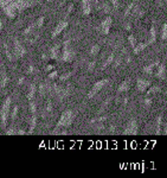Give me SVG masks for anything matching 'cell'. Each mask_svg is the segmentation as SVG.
Segmentation results:
<instances>
[{"mask_svg": "<svg viewBox=\"0 0 167 178\" xmlns=\"http://www.w3.org/2000/svg\"><path fill=\"white\" fill-rule=\"evenodd\" d=\"M30 6H32L30 0H14L13 2L4 6L2 10H4V13L7 17L13 19V18L17 17V14H19L20 12H23L24 10H26Z\"/></svg>", "mask_w": 167, "mask_h": 178, "instance_id": "6da1fadb", "label": "cell"}, {"mask_svg": "<svg viewBox=\"0 0 167 178\" xmlns=\"http://www.w3.org/2000/svg\"><path fill=\"white\" fill-rule=\"evenodd\" d=\"M74 120H75V112H74V110L68 109V110L63 112V114L61 115L59 120H58V122H57V125H56V130H55V132L58 131V130H62V128H66V127H69V126L74 122Z\"/></svg>", "mask_w": 167, "mask_h": 178, "instance_id": "7a4b0ae2", "label": "cell"}, {"mask_svg": "<svg viewBox=\"0 0 167 178\" xmlns=\"http://www.w3.org/2000/svg\"><path fill=\"white\" fill-rule=\"evenodd\" d=\"M11 103H12V99H11V96H7L6 100L4 101V103H2V107H1L0 121H1V127L2 128H6V126H7V119H9Z\"/></svg>", "mask_w": 167, "mask_h": 178, "instance_id": "3957f363", "label": "cell"}, {"mask_svg": "<svg viewBox=\"0 0 167 178\" xmlns=\"http://www.w3.org/2000/svg\"><path fill=\"white\" fill-rule=\"evenodd\" d=\"M23 35L25 36V39L27 41L28 44H35L38 39V36H39V32H38V29L36 27V24H30L24 30Z\"/></svg>", "mask_w": 167, "mask_h": 178, "instance_id": "277c9868", "label": "cell"}, {"mask_svg": "<svg viewBox=\"0 0 167 178\" xmlns=\"http://www.w3.org/2000/svg\"><path fill=\"white\" fill-rule=\"evenodd\" d=\"M75 56H76V51L70 46V41H65L62 50L61 60L63 62H72Z\"/></svg>", "mask_w": 167, "mask_h": 178, "instance_id": "5b68a950", "label": "cell"}, {"mask_svg": "<svg viewBox=\"0 0 167 178\" xmlns=\"http://www.w3.org/2000/svg\"><path fill=\"white\" fill-rule=\"evenodd\" d=\"M110 83V80L109 79H103V80H100L97 81L96 83L93 86V88L90 89V91H89L88 94H87V98L88 99H93L95 95H96L98 91H101L102 89L104 88L106 86H108Z\"/></svg>", "mask_w": 167, "mask_h": 178, "instance_id": "8992f818", "label": "cell"}, {"mask_svg": "<svg viewBox=\"0 0 167 178\" xmlns=\"http://www.w3.org/2000/svg\"><path fill=\"white\" fill-rule=\"evenodd\" d=\"M12 48H13V52H14V56L16 58H20V57H24L26 55V50L24 48V45L19 42L18 38H14L13 39V44H12Z\"/></svg>", "mask_w": 167, "mask_h": 178, "instance_id": "52a82bcc", "label": "cell"}, {"mask_svg": "<svg viewBox=\"0 0 167 178\" xmlns=\"http://www.w3.org/2000/svg\"><path fill=\"white\" fill-rule=\"evenodd\" d=\"M138 130H139L138 121H136L135 119H131V120L127 122V125H126L123 133L126 134V135H135V134L138 133Z\"/></svg>", "mask_w": 167, "mask_h": 178, "instance_id": "ba28073f", "label": "cell"}, {"mask_svg": "<svg viewBox=\"0 0 167 178\" xmlns=\"http://www.w3.org/2000/svg\"><path fill=\"white\" fill-rule=\"evenodd\" d=\"M69 26V23L66 21V20H63V21H59L58 24H57V26L55 27V30L52 31V33H51V38L55 39L57 36H59L66 29V27Z\"/></svg>", "mask_w": 167, "mask_h": 178, "instance_id": "9c48e42d", "label": "cell"}, {"mask_svg": "<svg viewBox=\"0 0 167 178\" xmlns=\"http://www.w3.org/2000/svg\"><path fill=\"white\" fill-rule=\"evenodd\" d=\"M107 121V116L106 115H102V116H96L94 119H91L89 121V124L93 125L94 127H96L98 130H102L104 128V122Z\"/></svg>", "mask_w": 167, "mask_h": 178, "instance_id": "30bf717a", "label": "cell"}, {"mask_svg": "<svg viewBox=\"0 0 167 178\" xmlns=\"http://www.w3.org/2000/svg\"><path fill=\"white\" fill-rule=\"evenodd\" d=\"M112 23H113L112 17H107L106 19L101 23V33H102V35H108V33H109Z\"/></svg>", "mask_w": 167, "mask_h": 178, "instance_id": "8fae6325", "label": "cell"}, {"mask_svg": "<svg viewBox=\"0 0 167 178\" xmlns=\"http://www.w3.org/2000/svg\"><path fill=\"white\" fill-rule=\"evenodd\" d=\"M155 76L158 79H160V80H165L166 79V63L165 62L159 63V65L157 67Z\"/></svg>", "mask_w": 167, "mask_h": 178, "instance_id": "7c38bea8", "label": "cell"}, {"mask_svg": "<svg viewBox=\"0 0 167 178\" xmlns=\"http://www.w3.org/2000/svg\"><path fill=\"white\" fill-rule=\"evenodd\" d=\"M93 10V0H82V11L84 16H89Z\"/></svg>", "mask_w": 167, "mask_h": 178, "instance_id": "4fadbf2b", "label": "cell"}, {"mask_svg": "<svg viewBox=\"0 0 167 178\" xmlns=\"http://www.w3.org/2000/svg\"><path fill=\"white\" fill-rule=\"evenodd\" d=\"M7 83H9V76L6 74L5 68L1 67V69H0V88H6Z\"/></svg>", "mask_w": 167, "mask_h": 178, "instance_id": "5bb4252c", "label": "cell"}, {"mask_svg": "<svg viewBox=\"0 0 167 178\" xmlns=\"http://www.w3.org/2000/svg\"><path fill=\"white\" fill-rule=\"evenodd\" d=\"M136 84H138V90L142 93V91H146L148 89V87L150 86V82L147 80H143V79H138Z\"/></svg>", "mask_w": 167, "mask_h": 178, "instance_id": "9a60e30c", "label": "cell"}, {"mask_svg": "<svg viewBox=\"0 0 167 178\" xmlns=\"http://www.w3.org/2000/svg\"><path fill=\"white\" fill-rule=\"evenodd\" d=\"M61 56V44L53 45L52 48L50 49V58L51 60H57Z\"/></svg>", "mask_w": 167, "mask_h": 178, "instance_id": "2e32d148", "label": "cell"}, {"mask_svg": "<svg viewBox=\"0 0 167 178\" xmlns=\"http://www.w3.org/2000/svg\"><path fill=\"white\" fill-rule=\"evenodd\" d=\"M4 49H5V53H6V56H7V58H9V61H16L17 60L16 56H14V52H13L12 45H9V43H5L4 44Z\"/></svg>", "mask_w": 167, "mask_h": 178, "instance_id": "e0dca14e", "label": "cell"}, {"mask_svg": "<svg viewBox=\"0 0 167 178\" xmlns=\"http://www.w3.org/2000/svg\"><path fill=\"white\" fill-rule=\"evenodd\" d=\"M139 1V0H138ZM138 1L134 4V6H133L132 11H131V14H132L133 17H136V18H141L142 16H143V10L141 9L140 6L138 5ZM129 14V16H131Z\"/></svg>", "mask_w": 167, "mask_h": 178, "instance_id": "ac0fdd59", "label": "cell"}, {"mask_svg": "<svg viewBox=\"0 0 167 178\" xmlns=\"http://www.w3.org/2000/svg\"><path fill=\"white\" fill-rule=\"evenodd\" d=\"M46 94H51V84L49 83H40L39 86V95L45 96Z\"/></svg>", "mask_w": 167, "mask_h": 178, "instance_id": "d6986e66", "label": "cell"}, {"mask_svg": "<svg viewBox=\"0 0 167 178\" xmlns=\"http://www.w3.org/2000/svg\"><path fill=\"white\" fill-rule=\"evenodd\" d=\"M131 88V80H124L123 82L120 83L119 88H117V93H124V91H128Z\"/></svg>", "mask_w": 167, "mask_h": 178, "instance_id": "ffe728a7", "label": "cell"}, {"mask_svg": "<svg viewBox=\"0 0 167 178\" xmlns=\"http://www.w3.org/2000/svg\"><path fill=\"white\" fill-rule=\"evenodd\" d=\"M159 63H160V61H155V62L150 63V65H147V67L143 68V72H145V74H148V75H152V74L154 72V70L157 69Z\"/></svg>", "mask_w": 167, "mask_h": 178, "instance_id": "44dd1931", "label": "cell"}, {"mask_svg": "<svg viewBox=\"0 0 167 178\" xmlns=\"http://www.w3.org/2000/svg\"><path fill=\"white\" fill-rule=\"evenodd\" d=\"M161 127H162V114H159L155 120V135L161 134Z\"/></svg>", "mask_w": 167, "mask_h": 178, "instance_id": "7402d4cb", "label": "cell"}, {"mask_svg": "<svg viewBox=\"0 0 167 178\" xmlns=\"http://www.w3.org/2000/svg\"><path fill=\"white\" fill-rule=\"evenodd\" d=\"M157 41V31H155V27L152 26L150 30V37H148V42H147V45L153 44L154 42Z\"/></svg>", "mask_w": 167, "mask_h": 178, "instance_id": "603a6c76", "label": "cell"}, {"mask_svg": "<svg viewBox=\"0 0 167 178\" xmlns=\"http://www.w3.org/2000/svg\"><path fill=\"white\" fill-rule=\"evenodd\" d=\"M36 91H37V86H36L35 83H31L30 84V87H28V91H27V99H28V101L30 100H33L36 95Z\"/></svg>", "mask_w": 167, "mask_h": 178, "instance_id": "cb8c5ba5", "label": "cell"}, {"mask_svg": "<svg viewBox=\"0 0 167 178\" xmlns=\"http://www.w3.org/2000/svg\"><path fill=\"white\" fill-rule=\"evenodd\" d=\"M36 126H37V113L36 114H31V121H30V130L27 133L31 134L35 131Z\"/></svg>", "mask_w": 167, "mask_h": 178, "instance_id": "d4e9b609", "label": "cell"}, {"mask_svg": "<svg viewBox=\"0 0 167 178\" xmlns=\"http://www.w3.org/2000/svg\"><path fill=\"white\" fill-rule=\"evenodd\" d=\"M159 91H160V86H153V87H148L147 89V94H146V96H150L152 98L153 95H155V94H158Z\"/></svg>", "mask_w": 167, "mask_h": 178, "instance_id": "484cf974", "label": "cell"}, {"mask_svg": "<svg viewBox=\"0 0 167 178\" xmlns=\"http://www.w3.org/2000/svg\"><path fill=\"white\" fill-rule=\"evenodd\" d=\"M114 58H115V53L114 52H112L108 57H107L106 60H104V62H103V64H102V70H104L107 67H109L112 63H113V61H114Z\"/></svg>", "mask_w": 167, "mask_h": 178, "instance_id": "4316f807", "label": "cell"}, {"mask_svg": "<svg viewBox=\"0 0 167 178\" xmlns=\"http://www.w3.org/2000/svg\"><path fill=\"white\" fill-rule=\"evenodd\" d=\"M6 134H7V135H16V134L24 135V134H26V132H25V131H23V130H18V128H14V127H12V128H9V130H6Z\"/></svg>", "mask_w": 167, "mask_h": 178, "instance_id": "83f0119b", "label": "cell"}, {"mask_svg": "<svg viewBox=\"0 0 167 178\" xmlns=\"http://www.w3.org/2000/svg\"><path fill=\"white\" fill-rule=\"evenodd\" d=\"M147 46H148L147 43H139V44H136L134 48H133V51H134V53H140L141 51L145 50Z\"/></svg>", "mask_w": 167, "mask_h": 178, "instance_id": "f1b7e54d", "label": "cell"}, {"mask_svg": "<svg viewBox=\"0 0 167 178\" xmlns=\"http://www.w3.org/2000/svg\"><path fill=\"white\" fill-rule=\"evenodd\" d=\"M52 109H53L52 103H51V101H49V102L46 103V106H45V109H44V118H45V115H47V114H51Z\"/></svg>", "mask_w": 167, "mask_h": 178, "instance_id": "f546056e", "label": "cell"}, {"mask_svg": "<svg viewBox=\"0 0 167 178\" xmlns=\"http://www.w3.org/2000/svg\"><path fill=\"white\" fill-rule=\"evenodd\" d=\"M160 38H161V41H166L167 38V24L165 23L162 27H161V36H160Z\"/></svg>", "mask_w": 167, "mask_h": 178, "instance_id": "4dcf8cb0", "label": "cell"}, {"mask_svg": "<svg viewBox=\"0 0 167 178\" xmlns=\"http://www.w3.org/2000/svg\"><path fill=\"white\" fill-rule=\"evenodd\" d=\"M18 110H19V107H18V106L13 107V109H12V112H11V121H12V122H13V121L17 119Z\"/></svg>", "mask_w": 167, "mask_h": 178, "instance_id": "1f68e13d", "label": "cell"}, {"mask_svg": "<svg viewBox=\"0 0 167 178\" xmlns=\"http://www.w3.org/2000/svg\"><path fill=\"white\" fill-rule=\"evenodd\" d=\"M28 108H30V112L31 114H36L37 113V105L33 100H30V105H28Z\"/></svg>", "mask_w": 167, "mask_h": 178, "instance_id": "d6a6232c", "label": "cell"}, {"mask_svg": "<svg viewBox=\"0 0 167 178\" xmlns=\"http://www.w3.org/2000/svg\"><path fill=\"white\" fill-rule=\"evenodd\" d=\"M136 1H138V0H134V1H132V2L127 6V9H126V11H124V17H128V16L131 14V11H132L133 6H134V4H135Z\"/></svg>", "mask_w": 167, "mask_h": 178, "instance_id": "836d02e7", "label": "cell"}, {"mask_svg": "<svg viewBox=\"0 0 167 178\" xmlns=\"http://www.w3.org/2000/svg\"><path fill=\"white\" fill-rule=\"evenodd\" d=\"M98 51H100V45L98 44H94L91 48H90V55H91V56H95V55H97Z\"/></svg>", "mask_w": 167, "mask_h": 178, "instance_id": "e575fe53", "label": "cell"}, {"mask_svg": "<svg viewBox=\"0 0 167 178\" xmlns=\"http://www.w3.org/2000/svg\"><path fill=\"white\" fill-rule=\"evenodd\" d=\"M44 20H45L44 17H39V18H38V20H37V21L35 23L36 27H37L38 30H40V29L43 27V25H44Z\"/></svg>", "mask_w": 167, "mask_h": 178, "instance_id": "d590c367", "label": "cell"}, {"mask_svg": "<svg viewBox=\"0 0 167 178\" xmlns=\"http://www.w3.org/2000/svg\"><path fill=\"white\" fill-rule=\"evenodd\" d=\"M152 102H153V99L150 98V96H146L145 100H143V106H145V108H150L152 106Z\"/></svg>", "mask_w": 167, "mask_h": 178, "instance_id": "8d00e7d4", "label": "cell"}, {"mask_svg": "<svg viewBox=\"0 0 167 178\" xmlns=\"http://www.w3.org/2000/svg\"><path fill=\"white\" fill-rule=\"evenodd\" d=\"M72 74H74V72H71V71H69V72H65V74H63V75L59 76V80L61 81H66L68 79H70L71 76H72Z\"/></svg>", "mask_w": 167, "mask_h": 178, "instance_id": "74e56055", "label": "cell"}, {"mask_svg": "<svg viewBox=\"0 0 167 178\" xmlns=\"http://www.w3.org/2000/svg\"><path fill=\"white\" fill-rule=\"evenodd\" d=\"M128 41H129V44L132 45V48H134L136 45V39H135V37L133 35L128 36Z\"/></svg>", "mask_w": 167, "mask_h": 178, "instance_id": "f35d334b", "label": "cell"}, {"mask_svg": "<svg viewBox=\"0 0 167 178\" xmlns=\"http://www.w3.org/2000/svg\"><path fill=\"white\" fill-rule=\"evenodd\" d=\"M114 68H117V67H120L121 65V63H122V57H117V58H114Z\"/></svg>", "mask_w": 167, "mask_h": 178, "instance_id": "ab89813d", "label": "cell"}, {"mask_svg": "<svg viewBox=\"0 0 167 178\" xmlns=\"http://www.w3.org/2000/svg\"><path fill=\"white\" fill-rule=\"evenodd\" d=\"M57 76H58V71L55 70V71H52V72L49 74V77H47V79H50V80H55Z\"/></svg>", "mask_w": 167, "mask_h": 178, "instance_id": "60d3db41", "label": "cell"}, {"mask_svg": "<svg viewBox=\"0 0 167 178\" xmlns=\"http://www.w3.org/2000/svg\"><path fill=\"white\" fill-rule=\"evenodd\" d=\"M14 0H0V6L1 7H4V6H6V5H9L11 2H13Z\"/></svg>", "mask_w": 167, "mask_h": 178, "instance_id": "b9f144b4", "label": "cell"}, {"mask_svg": "<svg viewBox=\"0 0 167 178\" xmlns=\"http://www.w3.org/2000/svg\"><path fill=\"white\" fill-rule=\"evenodd\" d=\"M95 65H96V61H91V62L88 64V70L93 71L94 69H95Z\"/></svg>", "mask_w": 167, "mask_h": 178, "instance_id": "7bdbcfd3", "label": "cell"}, {"mask_svg": "<svg viewBox=\"0 0 167 178\" xmlns=\"http://www.w3.org/2000/svg\"><path fill=\"white\" fill-rule=\"evenodd\" d=\"M35 71H36L35 65H33V64H30V65H28V70H27V72H28V74H33Z\"/></svg>", "mask_w": 167, "mask_h": 178, "instance_id": "ee69618b", "label": "cell"}, {"mask_svg": "<svg viewBox=\"0 0 167 178\" xmlns=\"http://www.w3.org/2000/svg\"><path fill=\"white\" fill-rule=\"evenodd\" d=\"M112 5H113L114 9H116V7H119L120 2H119V0H112Z\"/></svg>", "mask_w": 167, "mask_h": 178, "instance_id": "f6af8a7d", "label": "cell"}, {"mask_svg": "<svg viewBox=\"0 0 167 178\" xmlns=\"http://www.w3.org/2000/svg\"><path fill=\"white\" fill-rule=\"evenodd\" d=\"M24 82H25V77H24V76L19 77V80H18V84H19V86H21V84H23Z\"/></svg>", "mask_w": 167, "mask_h": 178, "instance_id": "bcb514c9", "label": "cell"}, {"mask_svg": "<svg viewBox=\"0 0 167 178\" xmlns=\"http://www.w3.org/2000/svg\"><path fill=\"white\" fill-rule=\"evenodd\" d=\"M72 11H74V4H70V5L68 6V14H70Z\"/></svg>", "mask_w": 167, "mask_h": 178, "instance_id": "7dc6e473", "label": "cell"}, {"mask_svg": "<svg viewBox=\"0 0 167 178\" xmlns=\"http://www.w3.org/2000/svg\"><path fill=\"white\" fill-rule=\"evenodd\" d=\"M110 100H112V99H108V100H106V101H104V103L102 105V109H104V108H106V107H107V105H109Z\"/></svg>", "mask_w": 167, "mask_h": 178, "instance_id": "c3c4849f", "label": "cell"}, {"mask_svg": "<svg viewBox=\"0 0 167 178\" xmlns=\"http://www.w3.org/2000/svg\"><path fill=\"white\" fill-rule=\"evenodd\" d=\"M124 29H126L127 31H129V30L132 29V25H131V23H126V24H124Z\"/></svg>", "mask_w": 167, "mask_h": 178, "instance_id": "681fc988", "label": "cell"}, {"mask_svg": "<svg viewBox=\"0 0 167 178\" xmlns=\"http://www.w3.org/2000/svg\"><path fill=\"white\" fill-rule=\"evenodd\" d=\"M53 68H55V65H52V64H49V65L46 67V70H47V71H51L53 69Z\"/></svg>", "mask_w": 167, "mask_h": 178, "instance_id": "f907efd6", "label": "cell"}, {"mask_svg": "<svg viewBox=\"0 0 167 178\" xmlns=\"http://www.w3.org/2000/svg\"><path fill=\"white\" fill-rule=\"evenodd\" d=\"M2 27H4V24H2V20H1V17H0V31L2 30Z\"/></svg>", "mask_w": 167, "mask_h": 178, "instance_id": "816d5d0a", "label": "cell"}, {"mask_svg": "<svg viewBox=\"0 0 167 178\" xmlns=\"http://www.w3.org/2000/svg\"><path fill=\"white\" fill-rule=\"evenodd\" d=\"M122 102L124 103V105H127V103H128V98H124V99H123Z\"/></svg>", "mask_w": 167, "mask_h": 178, "instance_id": "f5cc1de1", "label": "cell"}, {"mask_svg": "<svg viewBox=\"0 0 167 178\" xmlns=\"http://www.w3.org/2000/svg\"><path fill=\"white\" fill-rule=\"evenodd\" d=\"M115 131V126L114 125H112V126H110V132H114Z\"/></svg>", "mask_w": 167, "mask_h": 178, "instance_id": "db71d44e", "label": "cell"}, {"mask_svg": "<svg viewBox=\"0 0 167 178\" xmlns=\"http://www.w3.org/2000/svg\"><path fill=\"white\" fill-rule=\"evenodd\" d=\"M1 67H2V65H1V63H0V69H1Z\"/></svg>", "mask_w": 167, "mask_h": 178, "instance_id": "11a10c76", "label": "cell"}]
</instances>
